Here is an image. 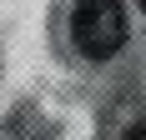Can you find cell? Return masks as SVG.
Masks as SVG:
<instances>
[{
  "label": "cell",
  "mask_w": 146,
  "mask_h": 140,
  "mask_svg": "<svg viewBox=\"0 0 146 140\" xmlns=\"http://www.w3.org/2000/svg\"><path fill=\"white\" fill-rule=\"evenodd\" d=\"M71 35L81 45V55L91 60H111L126 45V15L121 0H76L71 10Z\"/></svg>",
  "instance_id": "obj_1"
},
{
  "label": "cell",
  "mask_w": 146,
  "mask_h": 140,
  "mask_svg": "<svg viewBox=\"0 0 146 140\" xmlns=\"http://www.w3.org/2000/svg\"><path fill=\"white\" fill-rule=\"evenodd\" d=\"M121 140H146V125H136L131 135H121Z\"/></svg>",
  "instance_id": "obj_2"
},
{
  "label": "cell",
  "mask_w": 146,
  "mask_h": 140,
  "mask_svg": "<svg viewBox=\"0 0 146 140\" xmlns=\"http://www.w3.org/2000/svg\"><path fill=\"white\" fill-rule=\"evenodd\" d=\"M141 10H146V0H141Z\"/></svg>",
  "instance_id": "obj_3"
}]
</instances>
